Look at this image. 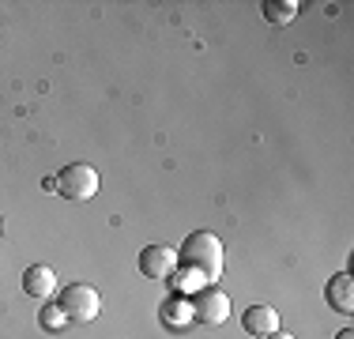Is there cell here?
Instances as JSON below:
<instances>
[{
  "mask_svg": "<svg viewBox=\"0 0 354 339\" xmlns=\"http://www.w3.org/2000/svg\"><path fill=\"white\" fill-rule=\"evenodd\" d=\"M223 241L212 230H196L181 241V253H177V264L185 268V286L200 291V286H212L218 275H223Z\"/></svg>",
  "mask_w": 354,
  "mask_h": 339,
  "instance_id": "cell-1",
  "label": "cell"
},
{
  "mask_svg": "<svg viewBox=\"0 0 354 339\" xmlns=\"http://www.w3.org/2000/svg\"><path fill=\"white\" fill-rule=\"evenodd\" d=\"M57 305L64 309L68 324H91V320L102 313V298H98V291L87 286V283H68L61 291V302Z\"/></svg>",
  "mask_w": 354,
  "mask_h": 339,
  "instance_id": "cell-2",
  "label": "cell"
},
{
  "mask_svg": "<svg viewBox=\"0 0 354 339\" xmlns=\"http://www.w3.org/2000/svg\"><path fill=\"white\" fill-rule=\"evenodd\" d=\"M53 181H57V192H61L64 200H91L98 192V174H95V166H87V163H68Z\"/></svg>",
  "mask_w": 354,
  "mask_h": 339,
  "instance_id": "cell-3",
  "label": "cell"
},
{
  "mask_svg": "<svg viewBox=\"0 0 354 339\" xmlns=\"http://www.w3.org/2000/svg\"><path fill=\"white\" fill-rule=\"evenodd\" d=\"M192 305V320L196 324H223L226 317H230V298H226V291H218V286H200L196 294L189 298Z\"/></svg>",
  "mask_w": 354,
  "mask_h": 339,
  "instance_id": "cell-4",
  "label": "cell"
},
{
  "mask_svg": "<svg viewBox=\"0 0 354 339\" xmlns=\"http://www.w3.org/2000/svg\"><path fill=\"white\" fill-rule=\"evenodd\" d=\"M140 271L147 279H170L177 271V249L174 245H147L140 253Z\"/></svg>",
  "mask_w": 354,
  "mask_h": 339,
  "instance_id": "cell-5",
  "label": "cell"
},
{
  "mask_svg": "<svg viewBox=\"0 0 354 339\" xmlns=\"http://www.w3.org/2000/svg\"><path fill=\"white\" fill-rule=\"evenodd\" d=\"M241 328L257 339H268L272 332H279V313H275L272 305H249V309L241 313Z\"/></svg>",
  "mask_w": 354,
  "mask_h": 339,
  "instance_id": "cell-6",
  "label": "cell"
},
{
  "mask_svg": "<svg viewBox=\"0 0 354 339\" xmlns=\"http://www.w3.org/2000/svg\"><path fill=\"white\" fill-rule=\"evenodd\" d=\"M57 286H61V279H57V271L46 268V264H30L23 271V291H27L30 298H53Z\"/></svg>",
  "mask_w": 354,
  "mask_h": 339,
  "instance_id": "cell-7",
  "label": "cell"
},
{
  "mask_svg": "<svg viewBox=\"0 0 354 339\" xmlns=\"http://www.w3.org/2000/svg\"><path fill=\"white\" fill-rule=\"evenodd\" d=\"M324 298L335 313H354V279H351V271H339V275L328 279Z\"/></svg>",
  "mask_w": 354,
  "mask_h": 339,
  "instance_id": "cell-8",
  "label": "cell"
},
{
  "mask_svg": "<svg viewBox=\"0 0 354 339\" xmlns=\"http://www.w3.org/2000/svg\"><path fill=\"white\" fill-rule=\"evenodd\" d=\"M298 0H275V4H272V0H268V4H264V19L268 23H290L294 19V15H298Z\"/></svg>",
  "mask_w": 354,
  "mask_h": 339,
  "instance_id": "cell-9",
  "label": "cell"
},
{
  "mask_svg": "<svg viewBox=\"0 0 354 339\" xmlns=\"http://www.w3.org/2000/svg\"><path fill=\"white\" fill-rule=\"evenodd\" d=\"M38 320H41V328H46V332H61V328L68 324V317H64L61 305H41Z\"/></svg>",
  "mask_w": 354,
  "mask_h": 339,
  "instance_id": "cell-10",
  "label": "cell"
},
{
  "mask_svg": "<svg viewBox=\"0 0 354 339\" xmlns=\"http://www.w3.org/2000/svg\"><path fill=\"white\" fill-rule=\"evenodd\" d=\"M335 339H354V332H351V328H343V332L335 336Z\"/></svg>",
  "mask_w": 354,
  "mask_h": 339,
  "instance_id": "cell-11",
  "label": "cell"
},
{
  "mask_svg": "<svg viewBox=\"0 0 354 339\" xmlns=\"http://www.w3.org/2000/svg\"><path fill=\"white\" fill-rule=\"evenodd\" d=\"M268 339H294V336H286V332H272Z\"/></svg>",
  "mask_w": 354,
  "mask_h": 339,
  "instance_id": "cell-12",
  "label": "cell"
},
{
  "mask_svg": "<svg viewBox=\"0 0 354 339\" xmlns=\"http://www.w3.org/2000/svg\"><path fill=\"white\" fill-rule=\"evenodd\" d=\"M0 230H4V223H0Z\"/></svg>",
  "mask_w": 354,
  "mask_h": 339,
  "instance_id": "cell-13",
  "label": "cell"
}]
</instances>
